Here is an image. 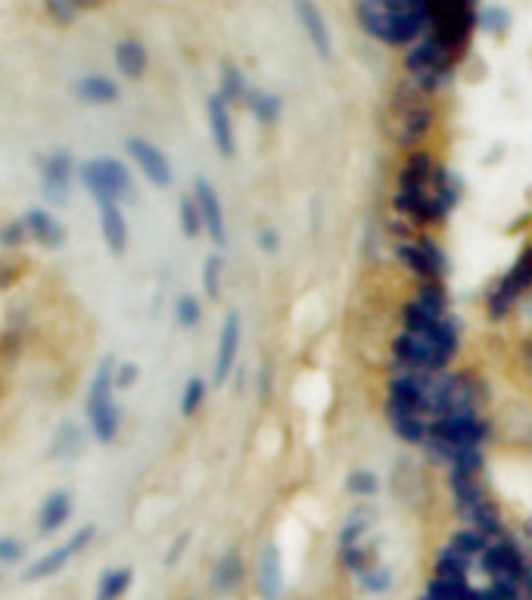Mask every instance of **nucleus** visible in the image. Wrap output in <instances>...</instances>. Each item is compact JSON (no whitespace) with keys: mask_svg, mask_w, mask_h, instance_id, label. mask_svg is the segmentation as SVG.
<instances>
[{"mask_svg":"<svg viewBox=\"0 0 532 600\" xmlns=\"http://www.w3.org/2000/svg\"><path fill=\"white\" fill-rule=\"evenodd\" d=\"M112 370H116V358L106 355L97 367L91 392H88V420L97 442L103 445L116 439L122 426V408L116 405V398H112Z\"/></svg>","mask_w":532,"mask_h":600,"instance_id":"obj_1","label":"nucleus"},{"mask_svg":"<svg viewBox=\"0 0 532 600\" xmlns=\"http://www.w3.org/2000/svg\"><path fill=\"white\" fill-rule=\"evenodd\" d=\"M78 178H81L84 190L97 199V206L100 203H122V199L134 196V181H131L128 165L112 159V156L88 159L78 168Z\"/></svg>","mask_w":532,"mask_h":600,"instance_id":"obj_2","label":"nucleus"},{"mask_svg":"<svg viewBox=\"0 0 532 600\" xmlns=\"http://www.w3.org/2000/svg\"><path fill=\"white\" fill-rule=\"evenodd\" d=\"M94 535H97V526H81V529H75L72 532V538L69 541H63V545L60 548H53L50 554H44V557H38L32 566H28L25 569V582H41V579H50V576H56V573H60V569L75 557V554H81L84 548H88L91 545V541H94Z\"/></svg>","mask_w":532,"mask_h":600,"instance_id":"obj_3","label":"nucleus"},{"mask_svg":"<svg viewBox=\"0 0 532 600\" xmlns=\"http://www.w3.org/2000/svg\"><path fill=\"white\" fill-rule=\"evenodd\" d=\"M72 171L75 159L69 150H53L41 162V193L50 206H66V199L72 193Z\"/></svg>","mask_w":532,"mask_h":600,"instance_id":"obj_4","label":"nucleus"},{"mask_svg":"<svg viewBox=\"0 0 532 600\" xmlns=\"http://www.w3.org/2000/svg\"><path fill=\"white\" fill-rule=\"evenodd\" d=\"M125 150L137 162V168L144 171V178L153 187H168V184H172V178H175L172 162H168V156L156 144H150V140H144V137H128L125 140Z\"/></svg>","mask_w":532,"mask_h":600,"instance_id":"obj_5","label":"nucleus"},{"mask_svg":"<svg viewBox=\"0 0 532 600\" xmlns=\"http://www.w3.org/2000/svg\"><path fill=\"white\" fill-rule=\"evenodd\" d=\"M193 199H196V206H200L203 227L209 231L212 243H215V246H224V243H228V231H224V209H221V196L215 193V187H212L206 178H196V184H193Z\"/></svg>","mask_w":532,"mask_h":600,"instance_id":"obj_6","label":"nucleus"},{"mask_svg":"<svg viewBox=\"0 0 532 600\" xmlns=\"http://www.w3.org/2000/svg\"><path fill=\"white\" fill-rule=\"evenodd\" d=\"M206 116H209V131H212V140H215V150H218L224 159H234V153H237L234 122H231L228 103L221 100V94H212V97H209Z\"/></svg>","mask_w":532,"mask_h":600,"instance_id":"obj_7","label":"nucleus"},{"mask_svg":"<svg viewBox=\"0 0 532 600\" xmlns=\"http://www.w3.org/2000/svg\"><path fill=\"white\" fill-rule=\"evenodd\" d=\"M237 352H240V314L231 311L228 318H224V327H221V336H218V358H215V374H212V383H224L231 377L234 370V361H237Z\"/></svg>","mask_w":532,"mask_h":600,"instance_id":"obj_8","label":"nucleus"},{"mask_svg":"<svg viewBox=\"0 0 532 600\" xmlns=\"http://www.w3.org/2000/svg\"><path fill=\"white\" fill-rule=\"evenodd\" d=\"M22 221H25L28 237L38 240L41 246H47V249H60V246L66 243V227H63V221L56 218V215H50L47 209H32V212H28Z\"/></svg>","mask_w":532,"mask_h":600,"instance_id":"obj_9","label":"nucleus"},{"mask_svg":"<svg viewBox=\"0 0 532 600\" xmlns=\"http://www.w3.org/2000/svg\"><path fill=\"white\" fill-rule=\"evenodd\" d=\"M100 227H103V240L112 255H125L128 249V221L122 215L119 203H100Z\"/></svg>","mask_w":532,"mask_h":600,"instance_id":"obj_10","label":"nucleus"},{"mask_svg":"<svg viewBox=\"0 0 532 600\" xmlns=\"http://www.w3.org/2000/svg\"><path fill=\"white\" fill-rule=\"evenodd\" d=\"M72 517V495L69 492H50L38 510V532L50 535L56 529H63Z\"/></svg>","mask_w":532,"mask_h":600,"instance_id":"obj_11","label":"nucleus"},{"mask_svg":"<svg viewBox=\"0 0 532 600\" xmlns=\"http://www.w3.org/2000/svg\"><path fill=\"white\" fill-rule=\"evenodd\" d=\"M75 97L91 106H109L119 100V84L106 75H84L75 81Z\"/></svg>","mask_w":532,"mask_h":600,"instance_id":"obj_12","label":"nucleus"},{"mask_svg":"<svg viewBox=\"0 0 532 600\" xmlns=\"http://www.w3.org/2000/svg\"><path fill=\"white\" fill-rule=\"evenodd\" d=\"M296 16L302 19V25H305L308 38H312L315 50L321 53V60H330V53H333V41H330L327 22H324V16L318 13V7H312V4H296Z\"/></svg>","mask_w":532,"mask_h":600,"instance_id":"obj_13","label":"nucleus"},{"mask_svg":"<svg viewBox=\"0 0 532 600\" xmlns=\"http://www.w3.org/2000/svg\"><path fill=\"white\" fill-rule=\"evenodd\" d=\"M280 588H284V569H280L277 548H268L259 560V591L265 600H277Z\"/></svg>","mask_w":532,"mask_h":600,"instance_id":"obj_14","label":"nucleus"},{"mask_svg":"<svg viewBox=\"0 0 532 600\" xmlns=\"http://www.w3.org/2000/svg\"><path fill=\"white\" fill-rule=\"evenodd\" d=\"M81 451H84V430L78 423L66 420L53 436L50 457H56V461H69V457H78Z\"/></svg>","mask_w":532,"mask_h":600,"instance_id":"obj_15","label":"nucleus"},{"mask_svg":"<svg viewBox=\"0 0 532 600\" xmlns=\"http://www.w3.org/2000/svg\"><path fill=\"white\" fill-rule=\"evenodd\" d=\"M116 66L125 78H140L147 72V47L128 38V41H119L116 47Z\"/></svg>","mask_w":532,"mask_h":600,"instance_id":"obj_16","label":"nucleus"},{"mask_svg":"<svg viewBox=\"0 0 532 600\" xmlns=\"http://www.w3.org/2000/svg\"><path fill=\"white\" fill-rule=\"evenodd\" d=\"M134 582V569L131 566H116V569H106L97 582V594L94 600H122V594L131 588Z\"/></svg>","mask_w":532,"mask_h":600,"instance_id":"obj_17","label":"nucleus"},{"mask_svg":"<svg viewBox=\"0 0 532 600\" xmlns=\"http://www.w3.org/2000/svg\"><path fill=\"white\" fill-rule=\"evenodd\" d=\"M240 579H243V563H240L237 551L224 554L218 560V566H215V573H212V588L218 594H228V591H234L240 585Z\"/></svg>","mask_w":532,"mask_h":600,"instance_id":"obj_18","label":"nucleus"},{"mask_svg":"<svg viewBox=\"0 0 532 600\" xmlns=\"http://www.w3.org/2000/svg\"><path fill=\"white\" fill-rule=\"evenodd\" d=\"M246 106L252 109V116H256L259 122H265V125H271V122H277V116H280V100L274 97V94H265V91H246Z\"/></svg>","mask_w":532,"mask_h":600,"instance_id":"obj_19","label":"nucleus"},{"mask_svg":"<svg viewBox=\"0 0 532 600\" xmlns=\"http://www.w3.org/2000/svg\"><path fill=\"white\" fill-rule=\"evenodd\" d=\"M246 81H243V72L237 69V66H224L221 69V100L228 103V100H240V97H246Z\"/></svg>","mask_w":532,"mask_h":600,"instance_id":"obj_20","label":"nucleus"},{"mask_svg":"<svg viewBox=\"0 0 532 600\" xmlns=\"http://www.w3.org/2000/svg\"><path fill=\"white\" fill-rule=\"evenodd\" d=\"M203 398H206V380L203 377H190L187 386H184V395H181V414L193 417L196 411H200Z\"/></svg>","mask_w":532,"mask_h":600,"instance_id":"obj_21","label":"nucleus"},{"mask_svg":"<svg viewBox=\"0 0 532 600\" xmlns=\"http://www.w3.org/2000/svg\"><path fill=\"white\" fill-rule=\"evenodd\" d=\"M181 227H184V237H196L203 231V215L200 206H196L193 196H181Z\"/></svg>","mask_w":532,"mask_h":600,"instance_id":"obj_22","label":"nucleus"},{"mask_svg":"<svg viewBox=\"0 0 532 600\" xmlns=\"http://www.w3.org/2000/svg\"><path fill=\"white\" fill-rule=\"evenodd\" d=\"M221 271H224L221 255H209L203 265V290L209 299H218V293H221Z\"/></svg>","mask_w":532,"mask_h":600,"instance_id":"obj_23","label":"nucleus"},{"mask_svg":"<svg viewBox=\"0 0 532 600\" xmlns=\"http://www.w3.org/2000/svg\"><path fill=\"white\" fill-rule=\"evenodd\" d=\"M175 314H178V324L181 327H196L200 324V318H203V308H200V299L196 296H181L178 299V305H175Z\"/></svg>","mask_w":532,"mask_h":600,"instance_id":"obj_24","label":"nucleus"},{"mask_svg":"<svg viewBox=\"0 0 532 600\" xmlns=\"http://www.w3.org/2000/svg\"><path fill=\"white\" fill-rule=\"evenodd\" d=\"M137 374H140V367H137L134 361H122V364H119L116 370H112V386H119V389H128V386H134Z\"/></svg>","mask_w":532,"mask_h":600,"instance_id":"obj_25","label":"nucleus"},{"mask_svg":"<svg viewBox=\"0 0 532 600\" xmlns=\"http://www.w3.org/2000/svg\"><path fill=\"white\" fill-rule=\"evenodd\" d=\"M28 240V231H25V221H10L4 231H0V243L4 246H22Z\"/></svg>","mask_w":532,"mask_h":600,"instance_id":"obj_26","label":"nucleus"},{"mask_svg":"<svg viewBox=\"0 0 532 600\" xmlns=\"http://www.w3.org/2000/svg\"><path fill=\"white\" fill-rule=\"evenodd\" d=\"M25 557V545L19 538H0V563H19Z\"/></svg>","mask_w":532,"mask_h":600,"instance_id":"obj_27","label":"nucleus"},{"mask_svg":"<svg viewBox=\"0 0 532 600\" xmlns=\"http://www.w3.org/2000/svg\"><path fill=\"white\" fill-rule=\"evenodd\" d=\"M75 7L78 4H72V0H47V13L53 19H60V22H72L75 19Z\"/></svg>","mask_w":532,"mask_h":600,"instance_id":"obj_28","label":"nucleus"},{"mask_svg":"<svg viewBox=\"0 0 532 600\" xmlns=\"http://www.w3.org/2000/svg\"><path fill=\"white\" fill-rule=\"evenodd\" d=\"M184 545H187V535H181V538L175 541V548H172V551H168V557H165V566H172V563H178V557H181Z\"/></svg>","mask_w":532,"mask_h":600,"instance_id":"obj_29","label":"nucleus"},{"mask_svg":"<svg viewBox=\"0 0 532 600\" xmlns=\"http://www.w3.org/2000/svg\"><path fill=\"white\" fill-rule=\"evenodd\" d=\"M259 243H262V249H274V246H277V237H274L271 231H262V234H259Z\"/></svg>","mask_w":532,"mask_h":600,"instance_id":"obj_30","label":"nucleus"}]
</instances>
